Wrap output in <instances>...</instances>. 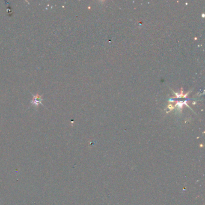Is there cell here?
Masks as SVG:
<instances>
[{
    "instance_id": "6da1fadb",
    "label": "cell",
    "mask_w": 205,
    "mask_h": 205,
    "mask_svg": "<svg viewBox=\"0 0 205 205\" xmlns=\"http://www.w3.org/2000/svg\"><path fill=\"white\" fill-rule=\"evenodd\" d=\"M42 100V96H40V95H35V96H34L31 102H32V104H33V105H36L37 106L39 104H41Z\"/></svg>"
}]
</instances>
